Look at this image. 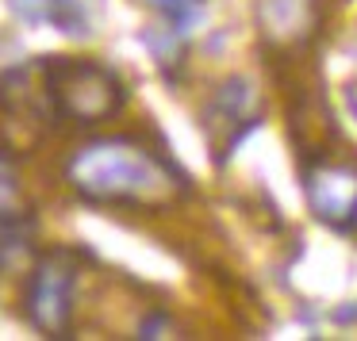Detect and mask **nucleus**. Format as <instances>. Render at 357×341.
I'll return each mask as SVG.
<instances>
[{
    "label": "nucleus",
    "mask_w": 357,
    "mask_h": 341,
    "mask_svg": "<svg viewBox=\"0 0 357 341\" xmlns=\"http://www.w3.org/2000/svg\"><path fill=\"white\" fill-rule=\"evenodd\" d=\"M354 226H357V219H354Z\"/></svg>",
    "instance_id": "1a4fd4ad"
},
{
    "label": "nucleus",
    "mask_w": 357,
    "mask_h": 341,
    "mask_svg": "<svg viewBox=\"0 0 357 341\" xmlns=\"http://www.w3.org/2000/svg\"><path fill=\"white\" fill-rule=\"evenodd\" d=\"M66 180L81 200L123 207H169L188 188L185 173L139 138L85 142L66 165Z\"/></svg>",
    "instance_id": "f257e3e1"
},
{
    "label": "nucleus",
    "mask_w": 357,
    "mask_h": 341,
    "mask_svg": "<svg viewBox=\"0 0 357 341\" xmlns=\"http://www.w3.org/2000/svg\"><path fill=\"white\" fill-rule=\"evenodd\" d=\"M346 104H349V116L357 119V85H354V88H349V93H346Z\"/></svg>",
    "instance_id": "6e6552de"
},
{
    "label": "nucleus",
    "mask_w": 357,
    "mask_h": 341,
    "mask_svg": "<svg viewBox=\"0 0 357 341\" xmlns=\"http://www.w3.org/2000/svg\"><path fill=\"white\" fill-rule=\"evenodd\" d=\"M307 203L323 223L349 226L357 219V169L342 161H319L303 173Z\"/></svg>",
    "instance_id": "20e7f679"
},
{
    "label": "nucleus",
    "mask_w": 357,
    "mask_h": 341,
    "mask_svg": "<svg viewBox=\"0 0 357 341\" xmlns=\"http://www.w3.org/2000/svg\"><path fill=\"white\" fill-rule=\"evenodd\" d=\"M146 4H154V8H162L169 16L173 31H192V24L204 12V0H146Z\"/></svg>",
    "instance_id": "423d86ee"
},
{
    "label": "nucleus",
    "mask_w": 357,
    "mask_h": 341,
    "mask_svg": "<svg viewBox=\"0 0 357 341\" xmlns=\"http://www.w3.org/2000/svg\"><path fill=\"white\" fill-rule=\"evenodd\" d=\"M12 8L24 19H43L47 16V0H12Z\"/></svg>",
    "instance_id": "0eeeda50"
},
{
    "label": "nucleus",
    "mask_w": 357,
    "mask_h": 341,
    "mask_svg": "<svg viewBox=\"0 0 357 341\" xmlns=\"http://www.w3.org/2000/svg\"><path fill=\"white\" fill-rule=\"evenodd\" d=\"M43 88H47L50 111L73 123H104L123 108V85L112 70L89 62V58H47Z\"/></svg>",
    "instance_id": "f03ea898"
},
{
    "label": "nucleus",
    "mask_w": 357,
    "mask_h": 341,
    "mask_svg": "<svg viewBox=\"0 0 357 341\" xmlns=\"http://www.w3.org/2000/svg\"><path fill=\"white\" fill-rule=\"evenodd\" d=\"M73 284H77V261L66 249L47 253L27 280V318L50 338H66L70 330Z\"/></svg>",
    "instance_id": "7ed1b4c3"
},
{
    "label": "nucleus",
    "mask_w": 357,
    "mask_h": 341,
    "mask_svg": "<svg viewBox=\"0 0 357 341\" xmlns=\"http://www.w3.org/2000/svg\"><path fill=\"white\" fill-rule=\"evenodd\" d=\"M311 24H315L311 0H261V31L273 42H300Z\"/></svg>",
    "instance_id": "39448f33"
}]
</instances>
